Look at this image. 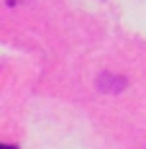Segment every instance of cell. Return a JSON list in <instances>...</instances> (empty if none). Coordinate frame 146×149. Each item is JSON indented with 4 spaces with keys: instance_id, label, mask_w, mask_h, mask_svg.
<instances>
[{
    "instance_id": "1",
    "label": "cell",
    "mask_w": 146,
    "mask_h": 149,
    "mask_svg": "<svg viewBox=\"0 0 146 149\" xmlns=\"http://www.w3.org/2000/svg\"><path fill=\"white\" fill-rule=\"evenodd\" d=\"M98 85H100V90H110V93H118V90L126 88V80L123 77H113V74H100L98 77Z\"/></svg>"
},
{
    "instance_id": "2",
    "label": "cell",
    "mask_w": 146,
    "mask_h": 149,
    "mask_svg": "<svg viewBox=\"0 0 146 149\" xmlns=\"http://www.w3.org/2000/svg\"><path fill=\"white\" fill-rule=\"evenodd\" d=\"M0 149H18V147H13V144H0Z\"/></svg>"
}]
</instances>
